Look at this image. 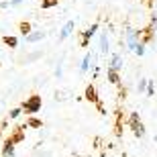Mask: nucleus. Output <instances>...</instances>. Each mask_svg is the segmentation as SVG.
Wrapping results in <instances>:
<instances>
[{"label": "nucleus", "mask_w": 157, "mask_h": 157, "mask_svg": "<svg viewBox=\"0 0 157 157\" xmlns=\"http://www.w3.org/2000/svg\"><path fill=\"white\" fill-rule=\"evenodd\" d=\"M137 43H139V31L133 29V27H127V31H124V45H127V49L133 51L137 47Z\"/></svg>", "instance_id": "f257e3e1"}, {"label": "nucleus", "mask_w": 157, "mask_h": 157, "mask_svg": "<svg viewBox=\"0 0 157 157\" xmlns=\"http://www.w3.org/2000/svg\"><path fill=\"white\" fill-rule=\"evenodd\" d=\"M39 108H41V98L39 96H31V98L23 104V112H29V114H35Z\"/></svg>", "instance_id": "f03ea898"}, {"label": "nucleus", "mask_w": 157, "mask_h": 157, "mask_svg": "<svg viewBox=\"0 0 157 157\" xmlns=\"http://www.w3.org/2000/svg\"><path fill=\"white\" fill-rule=\"evenodd\" d=\"M98 51L102 55H108L110 53V41H108V33L106 31H102L98 35Z\"/></svg>", "instance_id": "7ed1b4c3"}, {"label": "nucleus", "mask_w": 157, "mask_h": 157, "mask_svg": "<svg viewBox=\"0 0 157 157\" xmlns=\"http://www.w3.org/2000/svg\"><path fill=\"white\" fill-rule=\"evenodd\" d=\"M92 65H94V55L92 53H86L82 57V63H80V74H86L88 70H92Z\"/></svg>", "instance_id": "20e7f679"}, {"label": "nucleus", "mask_w": 157, "mask_h": 157, "mask_svg": "<svg viewBox=\"0 0 157 157\" xmlns=\"http://www.w3.org/2000/svg\"><path fill=\"white\" fill-rule=\"evenodd\" d=\"M108 70H114V71H121L122 70V57H121V53H112V55H110Z\"/></svg>", "instance_id": "39448f33"}, {"label": "nucleus", "mask_w": 157, "mask_h": 157, "mask_svg": "<svg viewBox=\"0 0 157 157\" xmlns=\"http://www.w3.org/2000/svg\"><path fill=\"white\" fill-rule=\"evenodd\" d=\"M74 29H76V23H74V21H67V23L63 25L61 33H59V39H61V41H65L67 37L71 35V33H74Z\"/></svg>", "instance_id": "423d86ee"}, {"label": "nucleus", "mask_w": 157, "mask_h": 157, "mask_svg": "<svg viewBox=\"0 0 157 157\" xmlns=\"http://www.w3.org/2000/svg\"><path fill=\"white\" fill-rule=\"evenodd\" d=\"M43 37H45L43 31H29V33L25 35V39H27V43H39Z\"/></svg>", "instance_id": "0eeeda50"}, {"label": "nucleus", "mask_w": 157, "mask_h": 157, "mask_svg": "<svg viewBox=\"0 0 157 157\" xmlns=\"http://www.w3.org/2000/svg\"><path fill=\"white\" fill-rule=\"evenodd\" d=\"M133 131H135V135H137L139 139L145 137V127H143V122H141L139 118H135V121H133Z\"/></svg>", "instance_id": "6e6552de"}, {"label": "nucleus", "mask_w": 157, "mask_h": 157, "mask_svg": "<svg viewBox=\"0 0 157 157\" xmlns=\"http://www.w3.org/2000/svg\"><path fill=\"white\" fill-rule=\"evenodd\" d=\"M2 157H14V141H6L4 149H2Z\"/></svg>", "instance_id": "1a4fd4ad"}, {"label": "nucleus", "mask_w": 157, "mask_h": 157, "mask_svg": "<svg viewBox=\"0 0 157 157\" xmlns=\"http://www.w3.org/2000/svg\"><path fill=\"white\" fill-rule=\"evenodd\" d=\"M96 31H98V25H92V27H90V29L84 33V37H82V45H88V41L92 39V35L96 33Z\"/></svg>", "instance_id": "9d476101"}, {"label": "nucleus", "mask_w": 157, "mask_h": 157, "mask_svg": "<svg viewBox=\"0 0 157 157\" xmlns=\"http://www.w3.org/2000/svg\"><path fill=\"white\" fill-rule=\"evenodd\" d=\"M145 51H147V49H145V43H143V41H139V43H137V47L133 49V53L137 55V57H143V55H145Z\"/></svg>", "instance_id": "9b49d317"}, {"label": "nucleus", "mask_w": 157, "mask_h": 157, "mask_svg": "<svg viewBox=\"0 0 157 157\" xmlns=\"http://www.w3.org/2000/svg\"><path fill=\"white\" fill-rule=\"evenodd\" d=\"M86 98H90V100H98V96H96V90H94V86H88V90H86Z\"/></svg>", "instance_id": "f8f14e48"}, {"label": "nucleus", "mask_w": 157, "mask_h": 157, "mask_svg": "<svg viewBox=\"0 0 157 157\" xmlns=\"http://www.w3.org/2000/svg\"><path fill=\"white\" fill-rule=\"evenodd\" d=\"M147 84H149V80H147V78H141L139 84H137V90H139V92H145V90H147Z\"/></svg>", "instance_id": "ddd939ff"}, {"label": "nucleus", "mask_w": 157, "mask_h": 157, "mask_svg": "<svg viewBox=\"0 0 157 157\" xmlns=\"http://www.w3.org/2000/svg\"><path fill=\"white\" fill-rule=\"evenodd\" d=\"M108 80H110L112 84H118V80H121V78H118V71H114V70H108Z\"/></svg>", "instance_id": "4468645a"}, {"label": "nucleus", "mask_w": 157, "mask_h": 157, "mask_svg": "<svg viewBox=\"0 0 157 157\" xmlns=\"http://www.w3.org/2000/svg\"><path fill=\"white\" fill-rule=\"evenodd\" d=\"M4 43H6L8 47H17L18 39H17V37H4Z\"/></svg>", "instance_id": "2eb2a0df"}, {"label": "nucleus", "mask_w": 157, "mask_h": 157, "mask_svg": "<svg viewBox=\"0 0 157 157\" xmlns=\"http://www.w3.org/2000/svg\"><path fill=\"white\" fill-rule=\"evenodd\" d=\"M145 92H147V96H153V94H155V84H153L151 80H149V84H147V90H145Z\"/></svg>", "instance_id": "dca6fc26"}, {"label": "nucleus", "mask_w": 157, "mask_h": 157, "mask_svg": "<svg viewBox=\"0 0 157 157\" xmlns=\"http://www.w3.org/2000/svg\"><path fill=\"white\" fill-rule=\"evenodd\" d=\"M21 112H23V108H12V110H10V118H18V117H21Z\"/></svg>", "instance_id": "f3484780"}, {"label": "nucleus", "mask_w": 157, "mask_h": 157, "mask_svg": "<svg viewBox=\"0 0 157 157\" xmlns=\"http://www.w3.org/2000/svg\"><path fill=\"white\" fill-rule=\"evenodd\" d=\"M61 74H63V63H61V61H59L57 70H55V78H61Z\"/></svg>", "instance_id": "a211bd4d"}, {"label": "nucleus", "mask_w": 157, "mask_h": 157, "mask_svg": "<svg viewBox=\"0 0 157 157\" xmlns=\"http://www.w3.org/2000/svg\"><path fill=\"white\" fill-rule=\"evenodd\" d=\"M21 29H23V35H27V33H29V31H31V27H29V25H27V23H25L23 27H21Z\"/></svg>", "instance_id": "6ab92c4d"}, {"label": "nucleus", "mask_w": 157, "mask_h": 157, "mask_svg": "<svg viewBox=\"0 0 157 157\" xmlns=\"http://www.w3.org/2000/svg\"><path fill=\"white\" fill-rule=\"evenodd\" d=\"M55 2H57V0H45V4H43V6H45V8H47V6H51V4H55Z\"/></svg>", "instance_id": "aec40b11"}]
</instances>
